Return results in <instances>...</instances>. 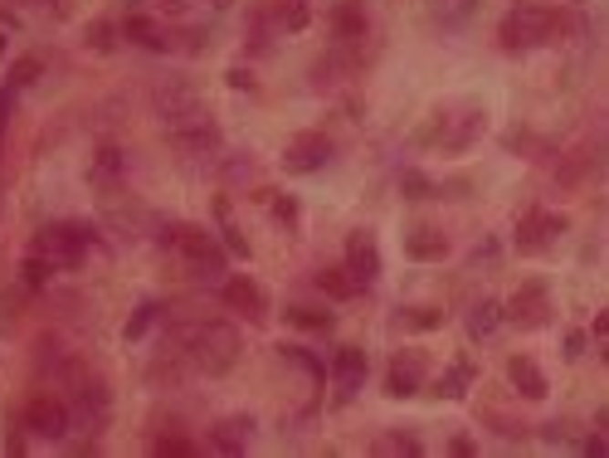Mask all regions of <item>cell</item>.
Wrapping results in <instances>:
<instances>
[{
	"mask_svg": "<svg viewBox=\"0 0 609 458\" xmlns=\"http://www.w3.org/2000/svg\"><path fill=\"white\" fill-rule=\"evenodd\" d=\"M157 312H161V303H151V297H147V303H141V307L132 312V317H127L122 337H127V341H141V337H147V327L157 322Z\"/></svg>",
	"mask_w": 609,
	"mask_h": 458,
	"instance_id": "cell-27",
	"label": "cell"
},
{
	"mask_svg": "<svg viewBox=\"0 0 609 458\" xmlns=\"http://www.w3.org/2000/svg\"><path fill=\"white\" fill-rule=\"evenodd\" d=\"M230 83H234V88H253V78L244 74V68H234V74H230Z\"/></svg>",
	"mask_w": 609,
	"mask_h": 458,
	"instance_id": "cell-42",
	"label": "cell"
},
{
	"mask_svg": "<svg viewBox=\"0 0 609 458\" xmlns=\"http://www.w3.org/2000/svg\"><path fill=\"white\" fill-rule=\"evenodd\" d=\"M288 322H293V327H307V332H327V327H332V312H317V307H288Z\"/></svg>",
	"mask_w": 609,
	"mask_h": 458,
	"instance_id": "cell-28",
	"label": "cell"
},
{
	"mask_svg": "<svg viewBox=\"0 0 609 458\" xmlns=\"http://www.w3.org/2000/svg\"><path fill=\"white\" fill-rule=\"evenodd\" d=\"M171 147L186 156H210V151H220V127L210 122L201 108V112H191V118L171 122Z\"/></svg>",
	"mask_w": 609,
	"mask_h": 458,
	"instance_id": "cell-9",
	"label": "cell"
},
{
	"mask_svg": "<svg viewBox=\"0 0 609 458\" xmlns=\"http://www.w3.org/2000/svg\"><path fill=\"white\" fill-rule=\"evenodd\" d=\"M10 78H15V88H25V83L39 78V59H20L15 68H10Z\"/></svg>",
	"mask_w": 609,
	"mask_h": 458,
	"instance_id": "cell-37",
	"label": "cell"
},
{
	"mask_svg": "<svg viewBox=\"0 0 609 458\" xmlns=\"http://www.w3.org/2000/svg\"><path fill=\"white\" fill-rule=\"evenodd\" d=\"M575 356H585V332H565V361H575Z\"/></svg>",
	"mask_w": 609,
	"mask_h": 458,
	"instance_id": "cell-38",
	"label": "cell"
},
{
	"mask_svg": "<svg viewBox=\"0 0 609 458\" xmlns=\"http://www.w3.org/2000/svg\"><path fill=\"white\" fill-rule=\"evenodd\" d=\"M249 439H253V420L249 414H230V420H220L215 429H210V449L215 453H244L249 449Z\"/></svg>",
	"mask_w": 609,
	"mask_h": 458,
	"instance_id": "cell-16",
	"label": "cell"
},
{
	"mask_svg": "<svg viewBox=\"0 0 609 458\" xmlns=\"http://www.w3.org/2000/svg\"><path fill=\"white\" fill-rule=\"evenodd\" d=\"M49 274H54V264H49V259H39V254H30V259L20 264L25 288H45V283H49Z\"/></svg>",
	"mask_w": 609,
	"mask_h": 458,
	"instance_id": "cell-29",
	"label": "cell"
},
{
	"mask_svg": "<svg viewBox=\"0 0 609 458\" xmlns=\"http://www.w3.org/2000/svg\"><path fill=\"white\" fill-rule=\"evenodd\" d=\"M88 49H98V54L118 49V25H108V20H93V25H88Z\"/></svg>",
	"mask_w": 609,
	"mask_h": 458,
	"instance_id": "cell-31",
	"label": "cell"
},
{
	"mask_svg": "<svg viewBox=\"0 0 609 458\" xmlns=\"http://www.w3.org/2000/svg\"><path fill=\"white\" fill-rule=\"evenodd\" d=\"M108 385H98V380H83L78 385V400L68 405V414H74V424L83 429V434H98L103 429V420H108Z\"/></svg>",
	"mask_w": 609,
	"mask_h": 458,
	"instance_id": "cell-14",
	"label": "cell"
},
{
	"mask_svg": "<svg viewBox=\"0 0 609 458\" xmlns=\"http://www.w3.org/2000/svg\"><path fill=\"white\" fill-rule=\"evenodd\" d=\"M263 200H268V205H274V214H278V224H297V220H303V210H297V200L293 195H274V191H263Z\"/></svg>",
	"mask_w": 609,
	"mask_h": 458,
	"instance_id": "cell-32",
	"label": "cell"
},
{
	"mask_svg": "<svg viewBox=\"0 0 609 458\" xmlns=\"http://www.w3.org/2000/svg\"><path fill=\"white\" fill-rule=\"evenodd\" d=\"M449 453H459V458H473V453H478V443L459 434V439H449Z\"/></svg>",
	"mask_w": 609,
	"mask_h": 458,
	"instance_id": "cell-39",
	"label": "cell"
},
{
	"mask_svg": "<svg viewBox=\"0 0 609 458\" xmlns=\"http://www.w3.org/2000/svg\"><path fill=\"white\" fill-rule=\"evenodd\" d=\"M25 429L39 439H68L74 434V414L59 395H35L30 405H25Z\"/></svg>",
	"mask_w": 609,
	"mask_h": 458,
	"instance_id": "cell-5",
	"label": "cell"
},
{
	"mask_svg": "<svg viewBox=\"0 0 609 458\" xmlns=\"http://www.w3.org/2000/svg\"><path fill=\"white\" fill-rule=\"evenodd\" d=\"M122 35L132 39V45H141V49H157V54H166V49H171V39H166V30H161L157 20H147V16H132V20L122 25Z\"/></svg>",
	"mask_w": 609,
	"mask_h": 458,
	"instance_id": "cell-21",
	"label": "cell"
},
{
	"mask_svg": "<svg viewBox=\"0 0 609 458\" xmlns=\"http://www.w3.org/2000/svg\"><path fill=\"white\" fill-rule=\"evenodd\" d=\"M220 297H224V307L239 312V317H249V322H263V317H268V293H263L249 274L224 278V283H220Z\"/></svg>",
	"mask_w": 609,
	"mask_h": 458,
	"instance_id": "cell-10",
	"label": "cell"
},
{
	"mask_svg": "<svg viewBox=\"0 0 609 458\" xmlns=\"http://www.w3.org/2000/svg\"><path fill=\"white\" fill-rule=\"evenodd\" d=\"M400 191H405V200H429V195H434V181L424 176V171H405Z\"/></svg>",
	"mask_w": 609,
	"mask_h": 458,
	"instance_id": "cell-33",
	"label": "cell"
},
{
	"mask_svg": "<svg viewBox=\"0 0 609 458\" xmlns=\"http://www.w3.org/2000/svg\"><path fill=\"white\" fill-rule=\"evenodd\" d=\"M239 351H244V341H239V327L234 322H201L195 332L186 337V356L195 361V370H205V376H230Z\"/></svg>",
	"mask_w": 609,
	"mask_h": 458,
	"instance_id": "cell-2",
	"label": "cell"
},
{
	"mask_svg": "<svg viewBox=\"0 0 609 458\" xmlns=\"http://www.w3.org/2000/svg\"><path fill=\"white\" fill-rule=\"evenodd\" d=\"M346 274H351V283H356V288L366 293L371 288V283L380 278V249H376V239L371 234H351L346 239Z\"/></svg>",
	"mask_w": 609,
	"mask_h": 458,
	"instance_id": "cell-13",
	"label": "cell"
},
{
	"mask_svg": "<svg viewBox=\"0 0 609 458\" xmlns=\"http://www.w3.org/2000/svg\"><path fill=\"white\" fill-rule=\"evenodd\" d=\"M507 380H512V390L527 395V400H546V395H551L546 370L536 366L532 356H512V361H507Z\"/></svg>",
	"mask_w": 609,
	"mask_h": 458,
	"instance_id": "cell-17",
	"label": "cell"
},
{
	"mask_svg": "<svg viewBox=\"0 0 609 458\" xmlns=\"http://www.w3.org/2000/svg\"><path fill=\"white\" fill-rule=\"evenodd\" d=\"M419 380H424L419 351H395L390 356V370H386V395L390 400H409V395L419 390Z\"/></svg>",
	"mask_w": 609,
	"mask_h": 458,
	"instance_id": "cell-15",
	"label": "cell"
},
{
	"mask_svg": "<svg viewBox=\"0 0 609 458\" xmlns=\"http://www.w3.org/2000/svg\"><path fill=\"white\" fill-rule=\"evenodd\" d=\"M157 453H161V458H191L195 443H191L186 434H166V439H157Z\"/></svg>",
	"mask_w": 609,
	"mask_h": 458,
	"instance_id": "cell-34",
	"label": "cell"
},
{
	"mask_svg": "<svg viewBox=\"0 0 609 458\" xmlns=\"http://www.w3.org/2000/svg\"><path fill=\"white\" fill-rule=\"evenodd\" d=\"M478 137H483V112L478 108H469L463 118H439V127L429 132V141L439 151H469Z\"/></svg>",
	"mask_w": 609,
	"mask_h": 458,
	"instance_id": "cell-11",
	"label": "cell"
},
{
	"mask_svg": "<svg viewBox=\"0 0 609 458\" xmlns=\"http://www.w3.org/2000/svg\"><path fill=\"white\" fill-rule=\"evenodd\" d=\"M157 112L166 118V127L191 118V112H201V98H195V88H186V83H161L157 88Z\"/></svg>",
	"mask_w": 609,
	"mask_h": 458,
	"instance_id": "cell-18",
	"label": "cell"
},
{
	"mask_svg": "<svg viewBox=\"0 0 609 458\" xmlns=\"http://www.w3.org/2000/svg\"><path fill=\"white\" fill-rule=\"evenodd\" d=\"M93 224H83V220H64V224H45L35 234V254L39 259H49L54 268H78L83 259H88V249H93Z\"/></svg>",
	"mask_w": 609,
	"mask_h": 458,
	"instance_id": "cell-3",
	"label": "cell"
},
{
	"mask_svg": "<svg viewBox=\"0 0 609 458\" xmlns=\"http://www.w3.org/2000/svg\"><path fill=\"white\" fill-rule=\"evenodd\" d=\"M502 317L512 322V327H546L551 322V293H546V283L536 278V283H521V288L512 293V303L502 307Z\"/></svg>",
	"mask_w": 609,
	"mask_h": 458,
	"instance_id": "cell-7",
	"label": "cell"
},
{
	"mask_svg": "<svg viewBox=\"0 0 609 458\" xmlns=\"http://www.w3.org/2000/svg\"><path fill=\"white\" fill-rule=\"evenodd\" d=\"M469 385H473V361H459V366H449L444 376L434 380V395L439 400H463V395H469Z\"/></svg>",
	"mask_w": 609,
	"mask_h": 458,
	"instance_id": "cell-23",
	"label": "cell"
},
{
	"mask_svg": "<svg viewBox=\"0 0 609 458\" xmlns=\"http://www.w3.org/2000/svg\"><path fill=\"white\" fill-rule=\"evenodd\" d=\"M332 30H336V39H346V45L366 39V5L361 0H336L332 5Z\"/></svg>",
	"mask_w": 609,
	"mask_h": 458,
	"instance_id": "cell-20",
	"label": "cell"
},
{
	"mask_svg": "<svg viewBox=\"0 0 609 458\" xmlns=\"http://www.w3.org/2000/svg\"><path fill=\"white\" fill-rule=\"evenodd\" d=\"M580 453H590V458H604V439H600V434H590L585 443H580Z\"/></svg>",
	"mask_w": 609,
	"mask_h": 458,
	"instance_id": "cell-41",
	"label": "cell"
},
{
	"mask_svg": "<svg viewBox=\"0 0 609 458\" xmlns=\"http://www.w3.org/2000/svg\"><path fill=\"white\" fill-rule=\"evenodd\" d=\"M5 127H10V93L0 88V147H5Z\"/></svg>",
	"mask_w": 609,
	"mask_h": 458,
	"instance_id": "cell-40",
	"label": "cell"
},
{
	"mask_svg": "<svg viewBox=\"0 0 609 458\" xmlns=\"http://www.w3.org/2000/svg\"><path fill=\"white\" fill-rule=\"evenodd\" d=\"M380 453H405V458H419V453H424V443H419L415 434H400V429H395V434L380 439Z\"/></svg>",
	"mask_w": 609,
	"mask_h": 458,
	"instance_id": "cell-30",
	"label": "cell"
},
{
	"mask_svg": "<svg viewBox=\"0 0 609 458\" xmlns=\"http://www.w3.org/2000/svg\"><path fill=\"white\" fill-rule=\"evenodd\" d=\"M565 25H571V20H565L561 10H546V5H517V10H507V16H502L498 39H502V49H507V54H532V49H542V45H556Z\"/></svg>",
	"mask_w": 609,
	"mask_h": 458,
	"instance_id": "cell-1",
	"label": "cell"
},
{
	"mask_svg": "<svg viewBox=\"0 0 609 458\" xmlns=\"http://www.w3.org/2000/svg\"><path fill=\"white\" fill-rule=\"evenodd\" d=\"M278 351H283V361L303 366V370H307V376H313L317 385H322V380H327V361H317V356H313V351H307V347H278Z\"/></svg>",
	"mask_w": 609,
	"mask_h": 458,
	"instance_id": "cell-26",
	"label": "cell"
},
{
	"mask_svg": "<svg viewBox=\"0 0 609 458\" xmlns=\"http://www.w3.org/2000/svg\"><path fill=\"white\" fill-rule=\"evenodd\" d=\"M449 254V239L439 234V229H409L405 234V259L415 264H439Z\"/></svg>",
	"mask_w": 609,
	"mask_h": 458,
	"instance_id": "cell-19",
	"label": "cell"
},
{
	"mask_svg": "<svg viewBox=\"0 0 609 458\" xmlns=\"http://www.w3.org/2000/svg\"><path fill=\"white\" fill-rule=\"evenodd\" d=\"M171 239H176V249L195 264V274H201V278H220V274H224V249H220V239L210 234V229L181 224Z\"/></svg>",
	"mask_w": 609,
	"mask_h": 458,
	"instance_id": "cell-4",
	"label": "cell"
},
{
	"mask_svg": "<svg viewBox=\"0 0 609 458\" xmlns=\"http://www.w3.org/2000/svg\"><path fill=\"white\" fill-rule=\"evenodd\" d=\"M332 161V137L327 132H297L288 147H283V171L293 176H313Z\"/></svg>",
	"mask_w": 609,
	"mask_h": 458,
	"instance_id": "cell-6",
	"label": "cell"
},
{
	"mask_svg": "<svg viewBox=\"0 0 609 458\" xmlns=\"http://www.w3.org/2000/svg\"><path fill=\"white\" fill-rule=\"evenodd\" d=\"M571 229L565 214H551V210H532L527 220L517 224V254H546L556 239Z\"/></svg>",
	"mask_w": 609,
	"mask_h": 458,
	"instance_id": "cell-8",
	"label": "cell"
},
{
	"mask_svg": "<svg viewBox=\"0 0 609 458\" xmlns=\"http://www.w3.org/2000/svg\"><path fill=\"white\" fill-rule=\"evenodd\" d=\"M317 288L327 293V297H336V303H346V297H356V293H361L356 283H351L346 268H322V274H317Z\"/></svg>",
	"mask_w": 609,
	"mask_h": 458,
	"instance_id": "cell-24",
	"label": "cell"
},
{
	"mask_svg": "<svg viewBox=\"0 0 609 458\" xmlns=\"http://www.w3.org/2000/svg\"><path fill=\"white\" fill-rule=\"evenodd\" d=\"M439 322H444V317H439L434 307H415V312H409V317H405V327H415V332H434Z\"/></svg>",
	"mask_w": 609,
	"mask_h": 458,
	"instance_id": "cell-36",
	"label": "cell"
},
{
	"mask_svg": "<svg viewBox=\"0 0 609 458\" xmlns=\"http://www.w3.org/2000/svg\"><path fill=\"white\" fill-rule=\"evenodd\" d=\"M215 220L224 224V249L234 254V259H249V245H244V234L230 224V200H215Z\"/></svg>",
	"mask_w": 609,
	"mask_h": 458,
	"instance_id": "cell-25",
	"label": "cell"
},
{
	"mask_svg": "<svg viewBox=\"0 0 609 458\" xmlns=\"http://www.w3.org/2000/svg\"><path fill=\"white\" fill-rule=\"evenodd\" d=\"M118 171H122V151H118V147H103V151H98V166H93V176L103 181V176H118Z\"/></svg>",
	"mask_w": 609,
	"mask_h": 458,
	"instance_id": "cell-35",
	"label": "cell"
},
{
	"mask_svg": "<svg viewBox=\"0 0 609 458\" xmlns=\"http://www.w3.org/2000/svg\"><path fill=\"white\" fill-rule=\"evenodd\" d=\"M327 376H332V385H336V395L342 400H351L366 385V376H371V361H366V351L361 347H342L332 356V366H327Z\"/></svg>",
	"mask_w": 609,
	"mask_h": 458,
	"instance_id": "cell-12",
	"label": "cell"
},
{
	"mask_svg": "<svg viewBox=\"0 0 609 458\" xmlns=\"http://www.w3.org/2000/svg\"><path fill=\"white\" fill-rule=\"evenodd\" d=\"M498 327H502V303H492V297L473 303V312H469V337H473V341H488Z\"/></svg>",
	"mask_w": 609,
	"mask_h": 458,
	"instance_id": "cell-22",
	"label": "cell"
}]
</instances>
